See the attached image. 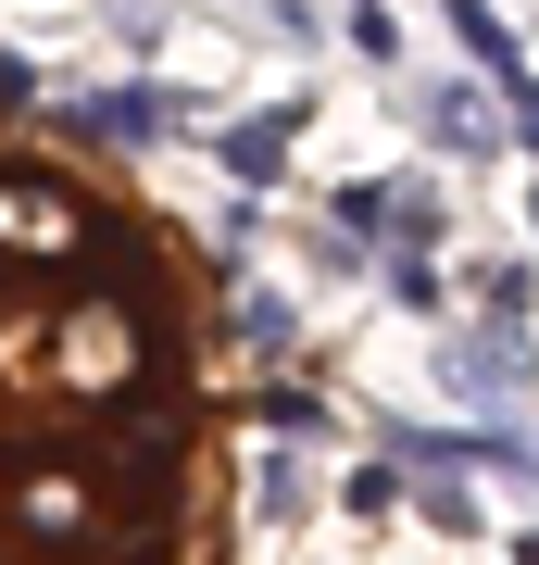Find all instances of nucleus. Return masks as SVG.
Returning a JSON list of instances; mask_svg holds the SVG:
<instances>
[{"instance_id":"nucleus-1","label":"nucleus","mask_w":539,"mask_h":565,"mask_svg":"<svg viewBox=\"0 0 539 565\" xmlns=\"http://www.w3.org/2000/svg\"><path fill=\"white\" fill-rule=\"evenodd\" d=\"M239 377L151 189L0 114V565H214Z\"/></svg>"}]
</instances>
